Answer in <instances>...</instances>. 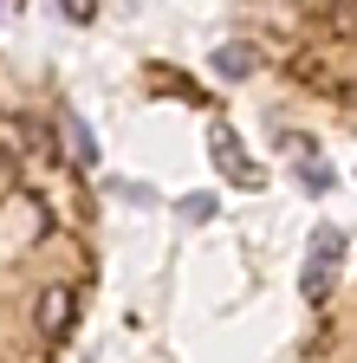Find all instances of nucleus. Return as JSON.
I'll return each mask as SVG.
<instances>
[{"label": "nucleus", "instance_id": "423d86ee", "mask_svg": "<svg viewBox=\"0 0 357 363\" xmlns=\"http://www.w3.org/2000/svg\"><path fill=\"white\" fill-rule=\"evenodd\" d=\"M65 136H72V156L78 162H98V143H92V130H84L78 117H65Z\"/></svg>", "mask_w": 357, "mask_h": 363}, {"label": "nucleus", "instance_id": "6e6552de", "mask_svg": "<svg viewBox=\"0 0 357 363\" xmlns=\"http://www.w3.org/2000/svg\"><path fill=\"white\" fill-rule=\"evenodd\" d=\"M13 182H20V162H13V150H0V195H13Z\"/></svg>", "mask_w": 357, "mask_h": 363}, {"label": "nucleus", "instance_id": "9b49d317", "mask_svg": "<svg viewBox=\"0 0 357 363\" xmlns=\"http://www.w3.org/2000/svg\"><path fill=\"white\" fill-rule=\"evenodd\" d=\"M344 98H351V111H357V84H351V91H344Z\"/></svg>", "mask_w": 357, "mask_h": 363}, {"label": "nucleus", "instance_id": "20e7f679", "mask_svg": "<svg viewBox=\"0 0 357 363\" xmlns=\"http://www.w3.org/2000/svg\"><path fill=\"white\" fill-rule=\"evenodd\" d=\"M253 65H260V45H247V39H228V45L214 52V72H221V78H247Z\"/></svg>", "mask_w": 357, "mask_h": 363}, {"label": "nucleus", "instance_id": "f257e3e1", "mask_svg": "<svg viewBox=\"0 0 357 363\" xmlns=\"http://www.w3.org/2000/svg\"><path fill=\"white\" fill-rule=\"evenodd\" d=\"M338 253H344V234H338V227H319V234H312V259H305V298H325L331 292Z\"/></svg>", "mask_w": 357, "mask_h": 363}, {"label": "nucleus", "instance_id": "1a4fd4ad", "mask_svg": "<svg viewBox=\"0 0 357 363\" xmlns=\"http://www.w3.org/2000/svg\"><path fill=\"white\" fill-rule=\"evenodd\" d=\"M182 214H189V220H214V195H189Z\"/></svg>", "mask_w": 357, "mask_h": 363}, {"label": "nucleus", "instance_id": "9d476101", "mask_svg": "<svg viewBox=\"0 0 357 363\" xmlns=\"http://www.w3.org/2000/svg\"><path fill=\"white\" fill-rule=\"evenodd\" d=\"M65 13L72 20H92V0H65Z\"/></svg>", "mask_w": 357, "mask_h": 363}, {"label": "nucleus", "instance_id": "7ed1b4c3", "mask_svg": "<svg viewBox=\"0 0 357 363\" xmlns=\"http://www.w3.org/2000/svg\"><path fill=\"white\" fill-rule=\"evenodd\" d=\"M208 143H214V162H221V175H228L234 189H253V182H260V169L241 156V136H234L228 123H214V136H208Z\"/></svg>", "mask_w": 357, "mask_h": 363}, {"label": "nucleus", "instance_id": "39448f33", "mask_svg": "<svg viewBox=\"0 0 357 363\" xmlns=\"http://www.w3.org/2000/svg\"><path fill=\"white\" fill-rule=\"evenodd\" d=\"M325 26L344 33V39H357V0H331V7H325Z\"/></svg>", "mask_w": 357, "mask_h": 363}, {"label": "nucleus", "instance_id": "0eeeda50", "mask_svg": "<svg viewBox=\"0 0 357 363\" xmlns=\"http://www.w3.org/2000/svg\"><path fill=\"white\" fill-rule=\"evenodd\" d=\"M299 182H305L312 195H325V189H331V169H319V162H312V169H299Z\"/></svg>", "mask_w": 357, "mask_h": 363}, {"label": "nucleus", "instance_id": "f03ea898", "mask_svg": "<svg viewBox=\"0 0 357 363\" xmlns=\"http://www.w3.org/2000/svg\"><path fill=\"white\" fill-rule=\"evenodd\" d=\"M72 318H78V292H72V286H46V292H39L33 325H39V337H46V344H59V337L72 331Z\"/></svg>", "mask_w": 357, "mask_h": 363}]
</instances>
